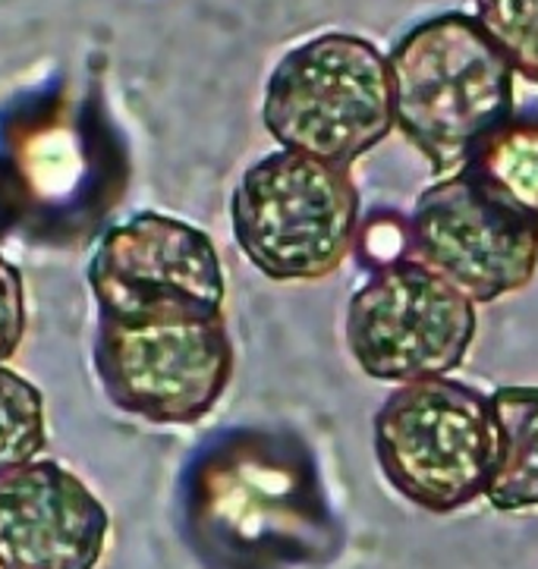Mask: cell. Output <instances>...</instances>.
<instances>
[{"mask_svg": "<svg viewBox=\"0 0 538 569\" xmlns=\"http://www.w3.org/2000/svg\"><path fill=\"white\" fill-rule=\"evenodd\" d=\"M108 535V507L57 459L0 478V569H94Z\"/></svg>", "mask_w": 538, "mask_h": 569, "instance_id": "obj_9", "label": "cell"}, {"mask_svg": "<svg viewBox=\"0 0 538 569\" xmlns=\"http://www.w3.org/2000/svg\"><path fill=\"white\" fill-rule=\"evenodd\" d=\"M230 227L259 274L316 283L335 274L359 242V186L350 167L278 148L246 167L230 196Z\"/></svg>", "mask_w": 538, "mask_h": 569, "instance_id": "obj_3", "label": "cell"}, {"mask_svg": "<svg viewBox=\"0 0 538 569\" xmlns=\"http://www.w3.org/2000/svg\"><path fill=\"white\" fill-rule=\"evenodd\" d=\"M261 123L287 151L353 167L397 129L388 57L353 32L302 41L265 82Z\"/></svg>", "mask_w": 538, "mask_h": 569, "instance_id": "obj_4", "label": "cell"}, {"mask_svg": "<svg viewBox=\"0 0 538 569\" xmlns=\"http://www.w3.org/2000/svg\"><path fill=\"white\" fill-rule=\"evenodd\" d=\"M409 258L488 306L520 293L538 271V223L479 177L457 170L416 199Z\"/></svg>", "mask_w": 538, "mask_h": 569, "instance_id": "obj_8", "label": "cell"}, {"mask_svg": "<svg viewBox=\"0 0 538 569\" xmlns=\"http://www.w3.org/2000/svg\"><path fill=\"white\" fill-rule=\"evenodd\" d=\"M223 459L202 500L205 526L223 553L252 569L335 557L337 516L306 443L259 438Z\"/></svg>", "mask_w": 538, "mask_h": 569, "instance_id": "obj_5", "label": "cell"}, {"mask_svg": "<svg viewBox=\"0 0 538 569\" xmlns=\"http://www.w3.org/2000/svg\"><path fill=\"white\" fill-rule=\"evenodd\" d=\"M237 366L223 309L161 296L98 309L94 375L120 412L151 425H196L221 403Z\"/></svg>", "mask_w": 538, "mask_h": 569, "instance_id": "obj_1", "label": "cell"}, {"mask_svg": "<svg viewBox=\"0 0 538 569\" xmlns=\"http://www.w3.org/2000/svg\"><path fill=\"white\" fill-rule=\"evenodd\" d=\"M375 457L388 485L428 513L485 497L495 466L491 403L454 378L400 385L375 416Z\"/></svg>", "mask_w": 538, "mask_h": 569, "instance_id": "obj_6", "label": "cell"}, {"mask_svg": "<svg viewBox=\"0 0 538 569\" xmlns=\"http://www.w3.org/2000/svg\"><path fill=\"white\" fill-rule=\"evenodd\" d=\"M359 242L369 258L371 271L385 268L390 261L409 258V221H400L397 214H381V218L359 227Z\"/></svg>", "mask_w": 538, "mask_h": 569, "instance_id": "obj_16", "label": "cell"}, {"mask_svg": "<svg viewBox=\"0 0 538 569\" xmlns=\"http://www.w3.org/2000/svg\"><path fill=\"white\" fill-rule=\"evenodd\" d=\"M464 170L538 223V111L514 113L469 154Z\"/></svg>", "mask_w": 538, "mask_h": 569, "instance_id": "obj_12", "label": "cell"}, {"mask_svg": "<svg viewBox=\"0 0 538 569\" xmlns=\"http://www.w3.org/2000/svg\"><path fill=\"white\" fill-rule=\"evenodd\" d=\"M393 123L441 180L517 113L514 67L476 17L422 19L388 54Z\"/></svg>", "mask_w": 538, "mask_h": 569, "instance_id": "obj_2", "label": "cell"}, {"mask_svg": "<svg viewBox=\"0 0 538 569\" xmlns=\"http://www.w3.org/2000/svg\"><path fill=\"white\" fill-rule=\"evenodd\" d=\"M479 315L445 277L416 258L375 268L347 306V349L369 378L412 385L464 366Z\"/></svg>", "mask_w": 538, "mask_h": 569, "instance_id": "obj_7", "label": "cell"}, {"mask_svg": "<svg viewBox=\"0 0 538 569\" xmlns=\"http://www.w3.org/2000/svg\"><path fill=\"white\" fill-rule=\"evenodd\" d=\"M94 309L189 296L223 309L227 277L211 237L196 223L161 211H139L98 239L89 258Z\"/></svg>", "mask_w": 538, "mask_h": 569, "instance_id": "obj_10", "label": "cell"}, {"mask_svg": "<svg viewBox=\"0 0 538 569\" xmlns=\"http://www.w3.org/2000/svg\"><path fill=\"white\" fill-rule=\"evenodd\" d=\"M476 22L514 73L538 86V0H476Z\"/></svg>", "mask_w": 538, "mask_h": 569, "instance_id": "obj_14", "label": "cell"}, {"mask_svg": "<svg viewBox=\"0 0 538 569\" xmlns=\"http://www.w3.org/2000/svg\"><path fill=\"white\" fill-rule=\"evenodd\" d=\"M495 466L485 497L501 513L538 510V387H495Z\"/></svg>", "mask_w": 538, "mask_h": 569, "instance_id": "obj_11", "label": "cell"}, {"mask_svg": "<svg viewBox=\"0 0 538 569\" xmlns=\"http://www.w3.org/2000/svg\"><path fill=\"white\" fill-rule=\"evenodd\" d=\"M26 337V283L13 261L0 256V366L17 356Z\"/></svg>", "mask_w": 538, "mask_h": 569, "instance_id": "obj_15", "label": "cell"}, {"mask_svg": "<svg viewBox=\"0 0 538 569\" xmlns=\"http://www.w3.org/2000/svg\"><path fill=\"white\" fill-rule=\"evenodd\" d=\"M48 447L44 397L29 378L0 366V478L36 462Z\"/></svg>", "mask_w": 538, "mask_h": 569, "instance_id": "obj_13", "label": "cell"}]
</instances>
